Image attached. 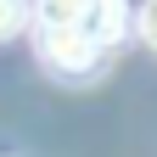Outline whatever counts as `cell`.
<instances>
[{"label":"cell","mask_w":157,"mask_h":157,"mask_svg":"<svg viewBox=\"0 0 157 157\" xmlns=\"http://www.w3.org/2000/svg\"><path fill=\"white\" fill-rule=\"evenodd\" d=\"M34 39H39L45 73H56L62 84H90V78L107 67V51L95 45L90 34H78V28H51V23H39Z\"/></svg>","instance_id":"cell-1"},{"label":"cell","mask_w":157,"mask_h":157,"mask_svg":"<svg viewBox=\"0 0 157 157\" xmlns=\"http://www.w3.org/2000/svg\"><path fill=\"white\" fill-rule=\"evenodd\" d=\"M78 34H90V39H95L101 51L124 45V34H129V6H124V0H84Z\"/></svg>","instance_id":"cell-2"},{"label":"cell","mask_w":157,"mask_h":157,"mask_svg":"<svg viewBox=\"0 0 157 157\" xmlns=\"http://www.w3.org/2000/svg\"><path fill=\"white\" fill-rule=\"evenodd\" d=\"M84 17V0H34V23H51V28H78Z\"/></svg>","instance_id":"cell-3"},{"label":"cell","mask_w":157,"mask_h":157,"mask_svg":"<svg viewBox=\"0 0 157 157\" xmlns=\"http://www.w3.org/2000/svg\"><path fill=\"white\" fill-rule=\"evenodd\" d=\"M28 23H34V0H0V45L17 39Z\"/></svg>","instance_id":"cell-4"},{"label":"cell","mask_w":157,"mask_h":157,"mask_svg":"<svg viewBox=\"0 0 157 157\" xmlns=\"http://www.w3.org/2000/svg\"><path fill=\"white\" fill-rule=\"evenodd\" d=\"M129 28H135V34H140V39H146V45L157 51V0H146V6H140V11H135V17H129Z\"/></svg>","instance_id":"cell-5"}]
</instances>
